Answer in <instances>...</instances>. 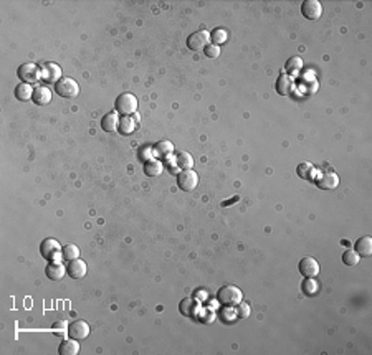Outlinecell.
<instances>
[{
    "label": "cell",
    "mask_w": 372,
    "mask_h": 355,
    "mask_svg": "<svg viewBox=\"0 0 372 355\" xmlns=\"http://www.w3.org/2000/svg\"><path fill=\"white\" fill-rule=\"evenodd\" d=\"M61 256L63 259H67V261H73V259H78L79 258V248L78 245H65L63 249H61Z\"/></svg>",
    "instance_id": "25"
},
{
    "label": "cell",
    "mask_w": 372,
    "mask_h": 355,
    "mask_svg": "<svg viewBox=\"0 0 372 355\" xmlns=\"http://www.w3.org/2000/svg\"><path fill=\"white\" fill-rule=\"evenodd\" d=\"M91 332V329H89V324L84 322V320H76V322H72L68 325V337L72 339H76V340H84Z\"/></svg>",
    "instance_id": "10"
},
{
    "label": "cell",
    "mask_w": 372,
    "mask_h": 355,
    "mask_svg": "<svg viewBox=\"0 0 372 355\" xmlns=\"http://www.w3.org/2000/svg\"><path fill=\"white\" fill-rule=\"evenodd\" d=\"M55 93L65 99H74L79 94V86L73 78H61L55 84Z\"/></svg>",
    "instance_id": "3"
},
{
    "label": "cell",
    "mask_w": 372,
    "mask_h": 355,
    "mask_svg": "<svg viewBox=\"0 0 372 355\" xmlns=\"http://www.w3.org/2000/svg\"><path fill=\"white\" fill-rule=\"evenodd\" d=\"M17 73H18V78H20L23 83H28V84H35L41 79V70L38 68V65L35 63L20 65Z\"/></svg>",
    "instance_id": "4"
},
{
    "label": "cell",
    "mask_w": 372,
    "mask_h": 355,
    "mask_svg": "<svg viewBox=\"0 0 372 355\" xmlns=\"http://www.w3.org/2000/svg\"><path fill=\"white\" fill-rule=\"evenodd\" d=\"M220 317H222V320H223V322H227V324H232L233 320L238 319V317H237V311H235L232 306L225 307V309L220 312Z\"/></svg>",
    "instance_id": "31"
},
{
    "label": "cell",
    "mask_w": 372,
    "mask_h": 355,
    "mask_svg": "<svg viewBox=\"0 0 372 355\" xmlns=\"http://www.w3.org/2000/svg\"><path fill=\"white\" fill-rule=\"evenodd\" d=\"M116 112L122 116H133L138 111V99H136L134 94L131 93H124L121 96H117L116 99Z\"/></svg>",
    "instance_id": "2"
},
{
    "label": "cell",
    "mask_w": 372,
    "mask_h": 355,
    "mask_svg": "<svg viewBox=\"0 0 372 355\" xmlns=\"http://www.w3.org/2000/svg\"><path fill=\"white\" fill-rule=\"evenodd\" d=\"M176 164H177L182 170L192 169V167H194V157H192V155H190L189 152H179V154H177V159H176Z\"/></svg>",
    "instance_id": "26"
},
{
    "label": "cell",
    "mask_w": 372,
    "mask_h": 355,
    "mask_svg": "<svg viewBox=\"0 0 372 355\" xmlns=\"http://www.w3.org/2000/svg\"><path fill=\"white\" fill-rule=\"evenodd\" d=\"M41 79L56 84L61 79V68L56 63H45L41 68Z\"/></svg>",
    "instance_id": "12"
},
{
    "label": "cell",
    "mask_w": 372,
    "mask_h": 355,
    "mask_svg": "<svg viewBox=\"0 0 372 355\" xmlns=\"http://www.w3.org/2000/svg\"><path fill=\"white\" fill-rule=\"evenodd\" d=\"M179 311L186 317H195V314L199 312V304H197L192 297H186V299H182L181 304H179Z\"/></svg>",
    "instance_id": "16"
},
{
    "label": "cell",
    "mask_w": 372,
    "mask_h": 355,
    "mask_svg": "<svg viewBox=\"0 0 372 355\" xmlns=\"http://www.w3.org/2000/svg\"><path fill=\"white\" fill-rule=\"evenodd\" d=\"M359 261H361V256L354 249H346L344 254H342V263L347 264V266H356V264H359Z\"/></svg>",
    "instance_id": "30"
},
{
    "label": "cell",
    "mask_w": 372,
    "mask_h": 355,
    "mask_svg": "<svg viewBox=\"0 0 372 355\" xmlns=\"http://www.w3.org/2000/svg\"><path fill=\"white\" fill-rule=\"evenodd\" d=\"M301 13L308 20H319L323 15V5L318 0H306L301 5Z\"/></svg>",
    "instance_id": "8"
},
{
    "label": "cell",
    "mask_w": 372,
    "mask_h": 355,
    "mask_svg": "<svg viewBox=\"0 0 372 355\" xmlns=\"http://www.w3.org/2000/svg\"><path fill=\"white\" fill-rule=\"evenodd\" d=\"M210 40H212V43H214V45L220 46L228 40V32L223 30V28H217V30H214L210 33Z\"/></svg>",
    "instance_id": "28"
},
{
    "label": "cell",
    "mask_w": 372,
    "mask_h": 355,
    "mask_svg": "<svg viewBox=\"0 0 372 355\" xmlns=\"http://www.w3.org/2000/svg\"><path fill=\"white\" fill-rule=\"evenodd\" d=\"M209 40H210V33L207 30H199L189 35L187 46H189L192 51H199V50H204L205 46L209 45Z\"/></svg>",
    "instance_id": "7"
},
{
    "label": "cell",
    "mask_w": 372,
    "mask_h": 355,
    "mask_svg": "<svg viewBox=\"0 0 372 355\" xmlns=\"http://www.w3.org/2000/svg\"><path fill=\"white\" fill-rule=\"evenodd\" d=\"M164 170V164L161 160H148L144 165V174L148 177H159Z\"/></svg>",
    "instance_id": "24"
},
{
    "label": "cell",
    "mask_w": 372,
    "mask_h": 355,
    "mask_svg": "<svg viewBox=\"0 0 372 355\" xmlns=\"http://www.w3.org/2000/svg\"><path fill=\"white\" fill-rule=\"evenodd\" d=\"M51 98H53V94H51V89L48 86H37L32 101H34L37 106H46V104L51 103Z\"/></svg>",
    "instance_id": "15"
},
{
    "label": "cell",
    "mask_w": 372,
    "mask_h": 355,
    "mask_svg": "<svg viewBox=\"0 0 372 355\" xmlns=\"http://www.w3.org/2000/svg\"><path fill=\"white\" fill-rule=\"evenodd\" d=\"M79 350H81V349H79L78 340L70 337V339H67V340H63V342H61L58 352H60V355H78Z\"/></svg>",
    "instance_id": "20"
},
{
    "label": "cell",
    "mask_w": 372,
    "mask_h": 355,
    "mask_svg": "<svg viewBox=\"0 0 372 355\" xmlns=\"http://www.w3.org/2000/svg\"><path fill=\"white\" fill-rule=\"evenodd\" d=\"M316 185L321 188V190H334V188L339 185L337 174L331 172V170H328V172H323L316 178Z\"/></svg>",
    "instance_id": "11"
},
{
    "label": "cell",
    "mask_w": 372,
    "mask_h": 355,
    "mask_svg": "<svg viewBox=\"0 0 372 355\" xmlns=\"http://www.w3.org/2000/svg\"><path fill=\"white\" fill-rule=\"evenodd\" d=\"M177 185L184 192H194L197 185H199V175L192 169L182 170V172L177 175Z\"/></svg>",
    "instance_id": "5"
},
{
    "label": "cell",
    "mask_w": 372,
    "mask_h": 355,
    "mask_svg": "<svg viewBox=\"0 0 372 355\" xmlns=\"http://www.w3.org/2000/svg\"><path fill=\"white\" fill-rule=\"evenodd\" d=\"M354 251L359 254L361 258H367L372 254V238L371 236H362L356 241V249Z\"/></svg>",
    "instance_id": "17"
},
{
    "label": "cell",
    "mask_w": 372,
    "mask_h": 355,
    "mask_svg": "<svg viewBox=\"0 0 372 355\" xmlns=\"http://www.w3.org/2000/svg\"><path fill=\"white\" fill-rule=\"evenodd\" d=\"M217 299L223 306H237L243 301V292L233 284H225L217 292Z\"/></svg>",
    "instance_id": "1"
},
{
    "label": "cell",
    "mask_w": 372,
    "mask_h": 355,
    "mask_svg": "<svg viewBox=\"0 0 372 355\" xmlns=\"http://www.w3.org/2000/svg\"><path fill=\"white\" fill-rule=\"evenodd\" d=\"M61 249L63 248H61L60 243L55 238H46L41 241V245H40L41 256H43L45 259H48V261H56L61 254Z\"/></svg>",
    "instance_id": "6"
},
{
    "label": "cell",
    "mask_w": 372,
    "mask_h": 355,
    "mask_svg": "<svg viewBox=\"0 0 372 355\" xmlns=\"http://www.w3.org/2000/svg\"><path fill=\"white\" fill-rule=\"evenodd\" d=\"M319 289H321V286H319V283L316 281V279H314V278H304L303 286H301V291H303L306 296H309V297L316 296L319 292Z\"/></svg>",
    "instance_id": "23"
},
{
    "label": "cell",
    "mask_w": 372,
    "mask_h": 355,
    "mask_svg": "<svg viewBox=\"0 0 372 355\" xmlns=\"http://www.w3.org/2000/svg\"><path fill=\"white\" fill-rule=\"evenodd\" d=\"M103 131L106 132H114L119 129V114L117 112H108L106 116H103L101 121Z\"/></svg>",
    "instance_id": "18"
},
{
    "label": "cell",
    "mask_w": 372,
    "mask_h": 355,
    "mask_svg": "<svg viewBox=\"0 0 372 355\" xmlns=\"http://www.w3.org/2000/svg\"><path fill=\"white\" fill-rule=\"evenodd\" d=\"M285 68H286V71H290V73H291V71H299L301 68H303V60L298 58V56L290 58L288 61H286Z\"/></svg>",
    "instance_id": "32"
},
{
    "label": "cell",
    "mask_w": 372,
    "mask_h": 355,
    "mask_svg": "<svg viewBox=\"0 0 372 355\" xmlns=\"http://www.w3.org/2000/svg\"><path fill=\"white\" fill-rule=\"evenodd\" d=\"M204 53H205V56H209V58H219L220 56V46L219 45H214V43H210V45H207L205 48H204Z\"/></svg>",
    "instance_id": "34"
},
{
    "label": "cell",
    "mask_w": 372,
    "mask_h": 355,
    "mask_svg": "<svg viewBox=\"0 0 372 355\" xmlns=\"http://www.w3.org/2000/svg\"><path fill=\"white\" fill-rule=\"evenodd\" d=\"M299 273L303 274L304 278H314L318 276L319 271H321V266H319L318 259L316 258H311V256H306L299 261Z\"/></svg>",
    "instance_id": "9"
},
{
    "label": "cell",
    "mask_w": 372,
    "mask_h": 355,
    "mask_svg": "<svg viewBox=\"0 0 372 355\" xmlns=\"http://www.w3.org/2000/svg\"><path fill=\"white\" fill-rule=\"evenodd\" d=\"M296 172H298L299 178H304V180H311L313 175H314V167L309 162H303V164L298 165Z\"/></svg>",
    "instance_id": "27"
},
{
    "label": "cell",
    "mask_w": 372,
    "mask_h": 355,
    "mask_svg": "<svg viewBox=\"0 0 372 355\" xmlns=\"http://www.w3.org/2000/svg\"><path fill=\"white\" fill-rule=\"evenodd\" d=\"M136 129H138V124L134 122L133 116H122L119 119V129L117 131H119L121 134L129 136V134H133Z\"/></svg>",
    "instance_id": "22"
},
{
    "label": "cell",
    "mask_w": 372,
    "mask_h": 355,
    "mask_svg": "<svg viewBox=\"0 0 372 355\" xmlns=\"http://www.w3.org/2000/svg\"><path fill=\"white\" fill-rule=\"evenodd\" d=\"M67 273H68L67 268H65L60 261H50L48 266L45 268L46 278L51 279V281H60V279L65 278V274Z\"/></svg>",
    "instance_id": "14"
},
{
    "label": "cell",
    "mask_w": 372,
    "mask_h": 355,
    "mask_svg": "<svg viewBox=\"0 0 372 355\" xmlns=\"http://www.w3.org/2000/svg\"><path fill=\"white\" fill-rule=\"evenodd\" d=\"M174 152V144L171 141H161L156 145V154L161 155V157H167Z\"/></svg>",
    "instance_id": "29"
},
{
    "label": "cell",
    "mask_w": 372,
    "mask_h": 355,
    "mask_svg": "<svg viewBox=\"0 0 372 355\" xmlns=\"http://www.w3.org/2000/svg\"><path fill=\"white\" fill-rule=\"evenodd\" d=\"M291 91H293V79L288 74H281L276 81V93L281 94V96H288Z\"/></svg>",
    "instance_id": "21"
},
{
    "label": "cell",
    "mask_w": 372,
    "mask_h": 355,
    "mask_svg": "<svg viewBox=\"0 0 372 355\" xmlns=\"http://www.w3.org/2000/svg\"><path fill=\"white\" fill-rule=\"evenodd\" d=\"M67 271H68V276H70V278H73V279H81V278L86 276L88 266H86V263H84L83 259L78 258V259H73V261H70Z\"/></svg>",
    "instance_id": "13"
},
{
    "label": "cell",
    "mask_w": 372,
    "mask_h": 355,
    "mask_svg": "<svg viewBox=\"0 0 372 355\" xmlns=\"http://www.w3.org/2000/svg\"><path fill=\"white\" fill-rule=\"evenodd\" d=\"M235 311H237V317L238 319H247L248 316H250V306L247 304V302H240V304H237V307H235Z\"/></svg>",
    "instance_id": "33"
},
{
    "label": "cell",
    "mask_w": 372,
    "mask_h": 355,
    "mask_svg": "<svg viewBox=\"0 0 372 355\" xmlns=\"http://www.w3.org/2000/svg\"><path fill=\"white\" fill-rule=\"evenodd\" d=\"M34 91H35V89H34L32 84L22 83L15 88V98L18 99V101L27 103V101H30V99H34Z\"/></svg>",
    "instance_id": "19"
}]
</instances>
